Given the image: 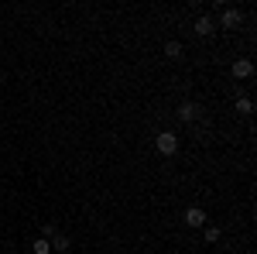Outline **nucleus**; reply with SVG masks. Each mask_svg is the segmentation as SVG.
<instances>
[{"mask_svg":"<svg viewBox=\"0 0 257 254\" xmlns=\"http://www.w3.org/2000/svg\"><path fill=\"white\" fill-rule=\"evenodd\" d=\"M202 230H206V244H216V240H219V234H223L219 227H209V223H206Z\"/></svg>","mask_w":257,"mask_h":254,"instance_id":"obj_10","label":"nucleus"},{"mask_svg":"<svg viewBox=\"0 0 257 254\" xmlns=\"http://www.w3.org/2000/svg\"><path fill=\"white\" fill-rule=\"evenodd\" d=\"M254 76V62L250 59H237L233 62V79H250Z\"/></svg>","mask_w":257,"mask_h":254,"instance_id":"obj_4","label":"nucleus"},{"mask_svg":"<svg viewBox=\"0 0 257 254\" xmlns=\"http://www.w3.org/2000/svg\"><path fill=\"white\" fill-rule=\"evenodd\" d=\"M69 247H72V240H69L65 234H55V237H52V251H69Z\"/></svg>","mask_w":257,"mask_h":254,"instance_id":"obj_8","label":"nucleus"},{"mask_svg":"<svg viewBox=\"0 0 257 254\" xmlns=\"http://www.w3.org/2000/svg\"><path fill=\"white\" fill-rule=\"evenodd\" d=\"M155 148H158V155L172 158L178 151V134H172V131H161L158 137H155Z\"/></svg>","mask_w":257,"mask_h":254,"instance_id":"obj_1","label":"nucleus"},{"mask_svg":"<svg viewBox=\"0 0 257 254\" xmlns=\"http://www.w3.org/2000/svg\"><path fill=\"white\" fill-rule=\"evenodd\" d=\"M55 234H59V227H55V223H45V227H41V237H45V240H52Z\"/></svg>","mask_w":257,"mask_h":254,"instance_id":"obj_12","label":"nucleus"},{"mask_svg":"<svg viewBox=\"0 0 257 254\" xmlns=\"http://www.w3.org/2000/svg\"><path fill=\"white\" fill-rule=\"evenodd\" d=\"M31 251H35V254H52V240H45V237H38V240L31 244Z\"/></svg>","mask_w":257,"mask_h":254,"instance_id":"obj_9","label":"nucleus"},{"mask_svg":"<svg viewBox=\"0 0 257 254\" xmlns=\"http://www.w3.org/2000/svg\"><path fill=\"white\" fill-rule=\"evenodd\" d=\"M165 55H168V59H182V41H165Z\"/></svg>","mask_w":257,"mask_h":254,"instance_id":"obj_7","label":"nucleus"},{"mask_svg":"<svg viewBox=\"0 0 257 254\" xmlns=\"http://www.w3.org/2000/svg\"><path fill=\"white\" fill-rule=\"evenodd\" d=\"M237 110H240V114H250V110H254V100H250V97H240L237 100Z\"/></svg>","mask_w":257,"mask_h":254,"instance_id":"obj_11","label":"nucleus"},{"mask_svg":"<svg viewBox=\"0 0 257 254\" xmlns=\"http://www.w3.org/2000/svg\"><path fill=\"white\" fill-rule=\"evenodd\" d=\"M209 31H213V18H209V14H202V18L196 21V35H199V38H206Z\"/></svg>","mask_w":257,"mask_h":254,"instance_id":"obj_6","label":"nucleus"},{"mask_svg":"<svg viewBox=\"0 0 257 254\" xmlns=\"http://www.w3.org/2000/svg\"><path fill=\"white\" fill-rule=\"evenodd\" d=\"M185 223H189V227H206V223H209V216H206V210H202V206H189V210H185Z\"/></svg>","mask_w":257,"mask_h":254,"instance_id":"obj_3","label":"nucleus"},{"mask_svg":"<svg viewBox=\"0 0 257 254\" xmlns=\"http://www.w3.org/2000/svg\"><path fill=\"white\" fill-rule=\"evenodd\" d=\"M243 24V14L237 7H223V28H240Z\"/></svg>","mask_w":257,"mask_h":254,"instance_id":"obj_5","label":"nucleus"},{"mask_svg":"<svg viewBox=\"0 0 257 254\" xmlns=\"http://www.w3.org/2000/svg\"><path fill=\"white\" fill-rule=\"evenodd\" d=\"M199 110H202V107H199L196 100H182V107H178V120H182V124H196Z\"/></svg>","mask_w":257,"mask_h":254,"instance_id":"obj_2","label":"nucleus"}]
</instances>
